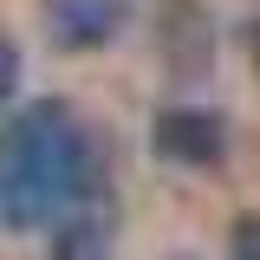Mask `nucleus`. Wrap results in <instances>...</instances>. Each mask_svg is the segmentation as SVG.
<instances>
[{
	"label": "nucleus",
	"instance_id": "2",
	"mask_svg": "<svg viewBox=\"0 0 260 260\" xmlns=\"http://www.w3.org/2000/svg\"><path fill=\"white\" fill-rule=\"evenodd\" d=\"M150 143L176 169H215L228 156V130H221L215 111H162L156 130H150Z\"/></svg>",
	"mask_w": 260,
	"mask_h": 260
},
{
	"label": "nucleus",
	"instance_id": "1",
	"mask_svg": "<svg viewBox=\"0 0 260 260\" xmlns=\"http://www.w3.org/2000/svg\"><path fill=\"white\" fill-rule=\"evenodd\" d=\"M85 195H91V137L72 104L39 98L0 137V221L26 234L72 215Z\"/></svg>",
	"mask_w": 260,
	"mask_h": 260
},
{
	"label": "nucleus",
	"instance_id": "5",
	"mask_svg": "<svg viewBox=\"0 0 260 260\" xmlns=\"http://www.w3.org/2000/svg\"><path fill=\"white\" fill-rule=\"evenodd\" d=\"M234 260H260V215L234 221Z\"/></svg>",
	"mask_w": 260,
	"mask_h": 260
},
{
	"label": "nucleus",
	"instance_id": "3",
	"mask_svg": "<svg viewBox=\"0 0 260 260\" xmlns=\"http://www.w3.org/2000/svg\"><path fill=\"white\" fill-rule=\"evenodd\" d=\"M52 260H111V221L85 208V215H65L52 234Z\"/></svg>",
	"mask_w": 260,
	"mask_h": 260
},
{
	"label": "nucleus",
	"instance_id": "4",
	"mask_svg": "<svg viewBox=\"0 0 260 260\" xmlns=\"http://www.w3.org/2000/svg\"><path fill=\"white\" fill-rule=\"evenodd\" d=\"M13 91H20V46L0 32V104H7Z\"/></svg>",
	"mask_w": 260,
	"mask_h": 260
}]
</instances>
